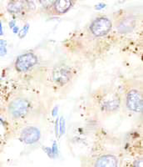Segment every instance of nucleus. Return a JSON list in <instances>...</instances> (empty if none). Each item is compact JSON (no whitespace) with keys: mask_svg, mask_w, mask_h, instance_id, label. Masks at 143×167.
<instances>
[{"mask_svg":"<svg viewBox=\"0 0 143 167\" xmlns=\"http://www.w3.org/2000/svg\"><path fill=\"white\" fill-rule=\"evenodd\" d=\"M57 133H58V120H56V134H57Z\"/></svg>","mask_w":143,"mask_h":167,"instance_id":"obj_18","label":"nucleus"},{"mask_svg":"<svg viewBox=\"0 0 143 167\" xmlns=\"http://www.w3.org/2000/svg\"><path fill=\"white\" fill-rule=\"evenodd\" d=\"M40 138V132L38 129L35 127L29 126L25 128L21 135L22 140L24 143L30 145V144H33V143L37 142Z\"/></svg>","mask_w":143,"mask_h":167,"instance_id":"obj_8","label":"nucleus"},{"mask_svg":"<svg viewBox=\"0 0 143 167\" xmlns=\"http://www.w3.org/2000/svg\"><path fill=\"white\" fill-rule=\"evenodd\" d=\"M35 9V4L29 0H11L8 3L7 10L13 14H20Z\"/></svg>","mask_w":143,"mask_h":167,"instance_id":"obj_3","label":"nucleus"},{"mask_svg":"<svg viewBox=\"0 0 143 167\" xmlns=\"http://www.w3.org/2000/svg\"><path fill=\"white\" fill-rule=\"evenodd\" d=\"M60 129H61V133L63 134L65 131V120L63 118L61 119L60 120Z\"/></svg>","mask_w":143,"mask_h":167,"instance_id":"obj_14","label":"nucleus"},{"mask_svg":"<svg viewBox=\"0 0 143 167\" xmlns=\"http://www.w3.org/2000/svg\"><path fill=\"white\" fill-rule=\"evenodd\" d=\"M55 1H56V0H40V3L44 8H51L52 6L53 5Z\"/></svg>","mask_w":143,"mask_h":167,"instance_id":"obj_11","label":"nucleus"},{"mask_svg":"<svg viewBox=\"0 0 143 167\" xmlns=\"http://www.w3.org/2000/svg\"><path fill=\"white\" fill-rule=\"evenodd\" d=\"M57 107H55V108L53 109V115L56 116V115H57Z\"/></svg>","mask_w":143,"mask_h":167,"instance_id":"obj_19","label":"nucleus"},{"mask_svg":"<svg viewBox=\"0 0 143 167\" xmlns=\"http://www.w3.org/2000/svg\"><path fill=\"white\" fill-rule=\"evenodd\" d=\"M134 167H142V160L141 159L139 160H137L134 164Z\"/></svg>","mask_w":143,"mask_h":167,"instance_id":"obj_15","label":"nucleus"},{"mask_svg":"<svg viewBox=\"0 0 143 167\" xmlns=\"http://www.w3.org/2000/svg\"><path fill=\"white\" fill-rule=\"evenodd\" d=\"M38 63V57L33 53H27L19 56L15 62V68L19 72H27Z\"/></svg>","mask_w":143,"mask_h":167,"instance_id":"obj_5","label":"nucleus"},{"mask_svg":"<svg viewBox=\"0 0 143 167\" xmlns=\"http://www.w3.org/2000/svg\"><path fill=\"white\" fill-rule=\"evenodd\" d=\"M3 34V26H2V23L0 21V36H2Z\"/></svg>","mask_w":143,"mask_h":167,"instance_id":"obj_17","label":"nucleus"},{"mask_svg":"<svg viewBox=\"0 0 143 167\" xmlns=\"http://www.w3.org/2000/svg\"><path fill=\"white\" fill-rule=\"evenodd\" d=\"M92 167H118V160L113 155H103L93 160Z\"/></svg>","mask_w":143,"mask_h":167,"instance_id":"obj_7","label":"nucleus"},{"mask_svg":"<svg viewBox=\"0 0 143 167\" xmlns=\"http://www.w3.org/2000/svg\"><path fill=\"white\" fill-rule=\"evenodd\" d=\"M105 7L106 4H104V3H99L98 5H97L95 7V8H96L97 10H100V9H103V8H105Z\"/></svg>","mask_w":143,"mask_h":167,"instance_id":"obj_16","label":"nucleus"},{"mask_svg":"<svg viewBox=\"0 0 143 167\" xmlns=\"http://www.w3.org/2000/svg\"><path fill=\"white\" fill-rule=\"evenodd\" d=\"M127 106L130 111L141 112L142 111V95L137 89H130L127 94Z\"/></svg>","mask_w":143,"mask_h":167,"instance_id":"obj_6","label":"nucleus"},{"mask_svg":"<svg viewBox=\"0 0 143 167\" xmlns=\"http://www.w3.org/2000/svg\"><path fill=\"white\" fill-rule=\"evenodd\" d=\"M30 104L26 99L17 98L10 103L8 106V113L13 119L24 117L29 111Z\"/></svg>","mask_w":143,"mask_h":167,"instance_id":"obj_1","label":"nucleus"},{"mask_svg":"<svg viewBox=\"0 0 143 167\" xmlns=\"http://www.w3.org/2000/svg\"><path fill=\"white\" fill-rule=\"evenodd\" d=\"M73 77V71L69 66L66 65H57L53 71V79L59 85H64L68 83Z\"/></svg>","mask_w":143,"mask_h":167,"instance_id":"obj_4","label":"nucleus"},{"mask_svg":"<svg viewBox=\"0 0 143 167\" xmlns=\"http://www.w3.org/2000/svg\"><path fill=\"white\" fill-rule=\"evenodd\" d=\"M136 25L135 19L132 17H127L126 19H122L117 25V30L119 33L127 34L132 31Z\"/></svg>","mask_w":143,"mask_h":167,"instance_id":"obj_9","label":"nucleus"},{"mask_svg":"<svg viewBox=\"0 0 143 167\" xmlns=\"http://www.w3.org/2000/svg\"><path fill=\"white\" fill-rule=\"evenodd\" d=\"M14 33L18 32V28H17V27H14Z\"/></svg>","mask_w":143,"mask_h":167,"instance_id":"obj_20","label":"nucleus"},{"mask_svg":"<svg viewBox=\"0 0 143 167\" xmlns=\"http://www.w3.org/2000/svg\"><path fill=\"white\" fill-rule=\"evenodd\" d=\"M112 27L111 20L106 17L97 18L90 25V32L95 37H103L110 32Z\"/></svg>","mask_w":143,"mask_h":167,"instance_id":"obj_2","label":"nucleus"},{"mask_svg":"<svg viewBox=\"0 0 143 167\" xmlns=\"http://www.w3.org/2000/svg\"><path fill=\"white\" fill-rule=\"evenodd\" d=\"M73 5V0H56L53 3V10L57 14H65Z\"/></svg>","mask_w":143,"mask_h":167,"instance_id":"obj_10","label":"nucleus"},{"mask_svg":"<svg viewBox=\"0 0 143 167\" xmlns=\"http://www.w3.org/2000/svg\"><path fill=\"white\" fill-rule=\"evenodd\" d=\"M28 29H29V25H27L26 26H24V27L23 28V29L21 30V31H19V36L20 37V38H23V37H25V35L27 34V31H28Z\"/></svg>","mask_w":143,"mask_h":167,"instance_id":"obj_13","label":"nucleus"},{"mask_svg":"<svg viewBox=\"0 0 143 167\" xmlns=\"http://www.w3.org/2000/svg\"><path fill=\"white\" fill-rule=\"evenodd\" d=\"M6 53H7V49H6V42L4 40L0 39V56L5 55Z\"/></svg>","mask_w":143,"mask_h":167,"instance_id":"obj_12","label":"nucleus"}]
</instances>
